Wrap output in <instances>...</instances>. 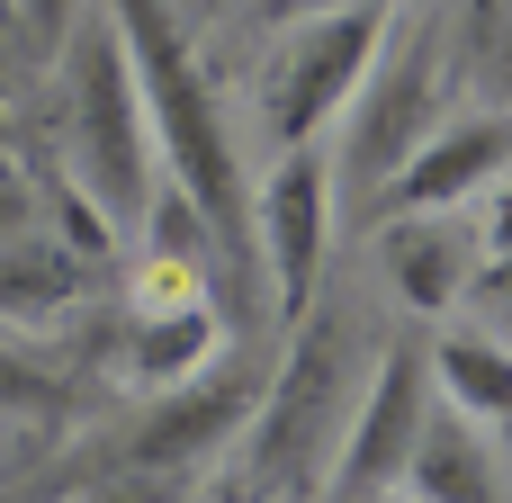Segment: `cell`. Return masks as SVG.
<instances>
[{
	"label": "cell",
	"mask_w": 512,
	"mask_h": 503,
	"mask_svg": "<svg viewBox=\"0 0 512 503\" xmlns=\"http://www.w3.org/2000/svg\"><path fill=\"white\" fill-rule=\"evenodd\" d=\"M99 18L117 27V54H126V81H135V108H144V135L171 171V189L207 216L216 252H243V153H234V126L171 18V0H99Z\"/></svg>",
	"instance_id": "1"
},
{
	"label": "cell",
	"mask_w": 512,
	"mask_h": 503,
	"mask_svg": "<svg viewBox=\"0 0 512 503\" xmlns=\"http://www.w3.org/2000/svg\"><path fill=\"white\" fill-rule=\"evenodd\" d=\"M351 396H360V333H351V315L306 306L297 315V351L261 378V396L243 414V450H234L225 477L252 486V495H279V503H315Z\"/></svg>",
	"instance_id": "2"
},
{
	"label": "cell",
	"mask_w": 512,
	"mask_h": 503,
	"mask_svg": "<svg viewBox=\"0 0 512 503\" xmlns=\"http://www.w3.org/2000/svg\"><path fill=\"white\" fill-rule=\"evenodd\" d=\"M441 117H450V27H441V9H423L414 27H387L378 54H369V72L351 81V99H342V153H324L333 189H351V198L378 207V189L396 180V162Z\"/></svg>",
	"instance_id": "3"
},
{
	"label": "cell",
	"mask_w": 512,
	"mask_h": 503,
	"mask_svg": "<svg viewBox=\"0 0 512 503\" xmlns=\"http://www.w3.org/2000/svg\"><path fill=\"white\" fill-rule=\"evenodd\" d=\"M54 54H63V72H72V180L90 189V207H99L108 225H144V198H153V135H144V108H135L117 27L81 9Z\"/></svg>",
	"instance_id": "4"
},
{
	"label": "cell",
	"mask_w": 512,
	"mask_h": 503,
	"mask_svg": "<svg viewBox=\"0 0 512 503\" xmlns=\"http://www.w3.org/2000/svg\"><path fill=\"white\" fill-rule=\"evenodd\" d=\"M432 414V342L423 333H396L369 369V387L351 396L342 414V441H333V468H324V495L315 503H387L405 477V450Z\"/></svg>",
	"instance_id": "5"
},
{
	"label": "cell",
	"mask_w": 512,
	"mask_h": 503,
	"mask_svg": "<svg viewBox=\"0 0 512 503\" xmlns=\"http://www.w3.org/2000/svg\"><path fill=\"white\" fill-rule=\"evenodd\" d=\"M378 36H387V9H315V18H288V36L270 54V81H261V117H270V144L279 153L315 144L342 117V99L369 72Z\"/></svg>",
	"instance_id": "6"
},
{
	"label": "cell",
	"mask_w": 512,
	"mask_h": 503,
	"mask_svg": "<svg viewBox=\"0 0 512 503\" xmlns=\"http://www.w3.org/2000/svg\"><path fill=\"white\" fill-rule=\"evenodd\" d=\"M261 378L270 369H252V360H234V369H198V378H180V387H153V405L99 450V468H207L234 432H243V414H252V396H261Z\"/></svg>",
	"instance_id": "7"
},
{
	"label": "cell",
	"mask_w": 512,
	"mask_h": 503,
	"mask_svg": "<svg viewBox=\"0 0 512 503\" xmlns=\"http://www.w3.org/2000/svg\"><path fill=\"white\" fill-rule=\"evenodd\" d=\"M252 234H261V261H270V297L297 324L324 288V243H333V162H324V144L279 153V171L261 180Z\"/></svg>",
	"instance_id": "8"
},
{
	"label": "cell",
	"mask_w": 512,
	"mask_h": 503,
	"mask_svg": "<svg viewBox=\"0 0 512 503\" xmlns=\"http://www.w3.org/2000/svg\"><path fill=\"white\" fill-rule=\"evenodd\" d=\"M495 171H512V117L504 108H477V117H441L405 162L396 180L378 189L396 216H432V207H468Z\"/></svg>",
	"instance_id": "9"
},
{
	"label": "cell",
	"mask_w": 512,
	"mask_h": 503,
	"mask_svg": "<svg viewBox=\"0 0 512 503\" xmlns=\"http://www.w3.org/2000/svg\"><path fill=\"white\" fill-rule=\"evenodd\" d=\"M378 270H387V288H396L414 315H450V297H468V279H477V234H468L450 207H432V216H387V225H378Z\"/></svg>",
	"instance_id": "10"
},
{
	"label": "cell",
	"mask_w": 512,
	"mask_h": 503,
	"mask_svg": "<svg viewBox=\"0 0 512 503\" xmlns=\"http://www.w3.org/2000/svg\"><path fill=\"white\" fill-rule=\"evenodd\" d=\"M396 486H405L414 503H504V468H495L486 432H477L459 405L432 396V414H423V432H414Z\"/></svg>",
	"instance_id": "11"
},
{
	"label": "cell",
	"mask_w": 512,
	"mask_h": 503,
	"mask_svg": "<svg viewBox=\"0 0 512 503\" xmlns=\"http://www.w3.org/2000/svg\"><path fill=\"white\" fill-rule=\"evenodd\" d=\"M225 351V315L216 297H180V306H135L126 324V378L135 387H180Z\"/></svg>",
	"instance_id": "12"
},
{
	"label": "cell",
	"mask_w": 512,
	"mask_h": 503,
	"mask_svg": "<svg viewBox=\"0 0 512 503\" xmlns=\"http://www.w3.org/2000/svg\"><path fill=\"white\" fill-rule=\"evenodd\" d=\"M432 396H450L468 423H512V351L495 333H441L432 342Z\"/></svg>",
	"instance_id": "13"
},
{
	"label": "cell",
	"mask_w": 512,
	"mask_h": 503,
	"mask_svg": "<svg viewBox=\"0 0 512 503\" xmlns=\"http://www.w3.org/2000/svg\"><path fill=\"white\" fill-rule=\"evenodd\" d=\"M81 297V261L63 243H0V324H45Z\"/></svg>",
	"instance_id": "14"
},
{
	"label": "cell",
	"mask_w": 512,
	"mask_h": 503,
	"mask_svg": "<svg viewBox=\"0 0 512 503\" xmlns=\"http://www.w3.org/2000/svg\"><path fill=\"white\" fill-rule=\"evenodd\" d=\"M0 414H18V423H63V414H72V378H63L45 351L0 342Z\"/></svg>",
	"instance_id": "15"
},
{
	"label": "cell",
	"mask_w": 512,
	"mask_h": 503,
	"mask_svg": "<svg viewBox=\"0 0 512 503\" xmlns=\"http://www.w3.org/2000/svg\"><path fill=\"white\" fill-rule=\"evenodd\" d=\"M54 216H63V252H72V261H108V252H117V225L90 207V189H81V180H63V189H54Z\"/></svg>",
	"instance_id": "16"
},
{
	"label": "cell",
	"mask_w": 512,
	"mask_h": 503,
	"mask_svg": "<svg viewBox=\"0 0 512 503\" xmlns=\"http://www.w3.org/2000/svg\"><path fill=\"white\" fill-rule=\"evenodd\" d=\"M189 486V468H108V486H90L81 503H180Z\"/></svg>",
	"instance_id": "17"
},
{
	"label": "cell",
	"mask_w": 512,
	"mask_h": 503,
	"mask_svg": "<svg viewBox=\"0 0 512 503\" xmlns=\"http://www.w3.org/2000/svg\"><path fill=\"white\" fill-rule=\"evenodd\" d=\"M477 198H486V216H477V252L495 261V252H512V171H495Z\"/></svg>",
	"instance_id": "18"
},
{
	"label": "cell",
	"mask_w": 512,
	"mask_h": 503,
	"mask_svg": "<svg viewBox=\"0 0 512 503\" xmlns=\"http://www.w3.org/2000/svg\"><path fill=\"white\" fill-rule=\"evenodd\" d=\"M72 18H81V0H18V27L36 36V54H54L72 36Z\"/></svg>",
	"instance_id": "19"
},
{
	"label": "cell",
	"mask_w": 512,
	"mask_h": 503,
	"mask_svg": "<svg viewBox=\"0 0 512 503\" xmlns=\"http://www.w3.org/2000/svg\"><path fill=\"white\" fill-rule=\"evenodd\" d=\"M315 9H396V0H261V18H270V27H288V18H315Z\"/></svg>",
	"instance_id": "20"
},
{
	"label": "cell",
	"mask_w": 512,
	"mask_h": 503,
	"mask_svg": "<svg viewBox=\"0 0 512 503\" xmlns=\"http://www.w3.org/2000/svg\"><path fill=\"white\" fill-rule=\"evenodd\" d=\"M468 288H486V297H512V252H495V261H477V279Z\"/></svg>",
	"instance_id": "21"
},
{
	"label": "cell",
	"mask_w": 512,
	"mask_h": 503,
	"mask_svg": "<svg viewBox=\"0 0 512 503\" xmlns=\"http://www.w3.org/2000/svg\"><path fill=\"white\" fill-rule=\"evenodd\" d=\"M207 503H279V495H252V486H234V477H216V495Z\"/></svg>",
	"instance_id": "22"
},
{
	"label": "cell",
	"mask_w": 512,
	"mask_h": 503,
	"mask_svg": "<svg viewBox=\"0 0 512 503\" xmlns=\"http://www.w3.org/2000/svg\"><path fill=\"white\" fill-rule=\"evenodd\" d=\"M387 503H396V495H387Z\"/></svg>",
	"instance_id": "23"
}]
</instances>
